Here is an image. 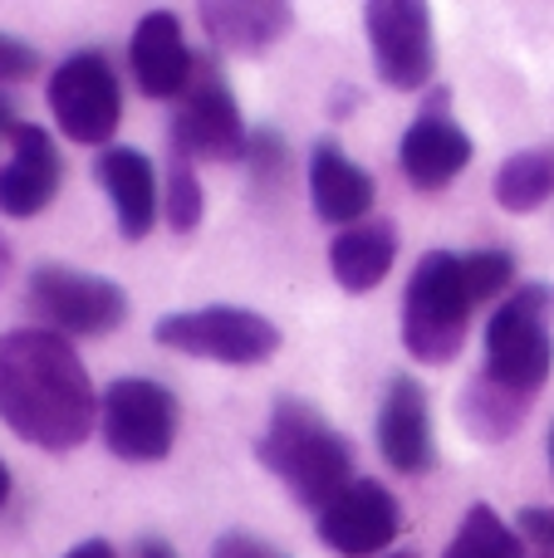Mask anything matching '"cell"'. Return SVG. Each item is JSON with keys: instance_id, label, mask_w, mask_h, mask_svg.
<instances>
[{"instance_id": "1", "label": "cell", "mask_w": 554, "mask_h": 558, "mask_svg": "<svg viewBox=\"0 0 554 558\" xmlns=\"http://www.w3.org/2000/svg\"><path fill=\"white\" fill-rule=\"evenodd\" d=\"M0 422L39 451H74L98 426V392L69 338L49 328L0 333Z\"/></svg>"}, {"instance_id": "2", "label": "cell", "mask_w": 554, "mask_h": 558, "mask_svg": "<svg viewBox=\"0 0 554 558\" xmlns=\"http://www.w3.org/2000/svg\"><path fill=\"white\" fill-rule=\"evenodd\" d=\"M255 461L270 475H280L285 490L320 514L329 500H339L359 475H353V441L300 397H280L270 407L265 436L255 441Z\"/></svg>"}, {"instance_id": "3", "label": "cell", "mask_w": 554, "mask_h": 558, "mask_svg": "<svg viewBox=\"0 0 554 558\" xmlns=\"http://www.w3.org/2000/svg\"><path fill=\"white\" fill-rule=\"evenodd\" d=\"M471 308H477V299L461 275V255L427 251L408 279V294H402V348L427 367L451 363L467 343Z\"/></svg>"}, {"instance_id": "4", "label": "cell", "mask_w": 554, "mask_h": 558, "mask_svg": "<svg viewBox=\"0 0 554 558\" xmlns=\"http://www.w3.org/2000/svg\"><path fill=\"white\" fill-rule=\"evenodd\" d=\"M491 383L520 397H535L554 373V284H520L486 324Z\"/></svg>"}, {"instance_id": "5", "label": "cell", "mask_w": 554, "mask_h": 558, "mask_svg": "<svg viewBox=\"0 0 554 558\" xmlns=\"http://www.w3.org/2000/svg\"><path fill=\"white\" fill-rule=\"evenodd\" d=\"M153 338L162 348H172V353L221 367H255L280 353V328L265 314H255V308H236V304L177 308V314L157 318Z\"/></svg>"}, {"instance_id": "6", "label": "cell", "mask_w": 554, "mask_h": 558, "mask_svg": "<svg viewBox=\"0 0 554 558\" xmlns=\"http://www.w3.org/2000/svg\"><path fill=\"white\" fill-rule=\"evenodd\" d=\"M25 304L39 314V328L59 338H104L128 324V289L74 265H35Z\"/></svg>"}, {"instance_id": "7", "label": "cell", "mask_w": 554, "mask_h": 558, "mask_svg": "<svg viewBox=\"0 0 554 558\" xmlns=\"http://www.w3.org/2000/svg\"><path fill=\"white\" fill-rule=\"evenodd\" d=\"M182 407L153 377H118L98 397V432L104 446L128 465H157L172 456Z\"/></svg>"}, {"instance_id": "8", "label": "cell", "mask_w": 554, "mask_h": 558, "mask_svg": "<svg viewBox=\"0 0 554 558\" xmlns=\"http://www.w3.org/2000/svg\"><path fill=\"white\" fill-rule=\"evenodd\" d=\"M45 98L69 143L108 147V137L123 123V88H118V74L104 49H79V54L59 59V69L45 84Z\"/></svg>"}, {"instance_id": "9", "label": "cell", "mask_w": 554, "mask_h": 558, "mask_svg": "<svg viewBox=\"0 0 554 558\" xmlns=\"http://www.w3.org/2000/svg\"><path fill=\"white\" fill-rule=\"evenodd\" d=\"M373 69L388 88L418 94L437 74V39H432V10L422 0H373L363 5Z\"/></svg>"}, {"instance_id": "10", "label": "cell", "mask_w": 554, "mask_h": 558, "mask_svg": "<svg viewBox=\"0 0 554 558\" xmlns=\"http://www.w3.org/2000/svg\"><path fill=\"white\" fill-rule=\"evenodd\" d=\"M245 153H251V133H245L241 104L212 69L196 64L192 88L172 113V157H182V162H245Z\"/></svg>"}, {"instance_id": "11", "label": "cell", "mask_w": 554, "mask_h": 558, "mask_svg": "<svg viewBox=\"0 0 554 558\" xmlns=\"http://www.w3.org/2000/svg\"><path fill=\"white\" fill-rule=\"evenodd\" d=\"M320 539L344 558H383L402 534V510L383 481H353L339 500H329L320 514Z\"/></svg>"}, {"instance_id": "12", "label": "cell", "mask_w": 554, "mask_h": 558, "mask_svg": "<svg viewBox=\"0 0 554 558\" xmlns=\"http://www.w3.org/2000/svg\"><path fill=\"white\" fill-rule=\"evenodd\" d=\"M128 69L147 98H182L196 78V54L182 35L177 10H147L128 39Z\"/></svg>"}, {"instance_id": "13", "label": "cell", "mask_w": 554, "mask_h": 558, "mask_svg": "<svg viewBox=\"0 0 554 558\" xmlns=\"http://www.w3.org/2000/svg\"><path fill=\"white\" fill-rule=\"evenodd\" d=\"M378 451L398 475H427L437 465L432 412L418 377L408 373L388 377V392H383V407H378Z\"/></svg>"}, {"instance_id": "14", "label": "cell", "mask_w": 554, "mask_h": 558, "mask_svg": "<svg viewBox=\"0 0 554 558\" xmlns=\"http://www.w3.org/2000/svg\"><path fill=\"white\" fill-rule=\"evenodd\" d=\"M442 104H447V98H437V108L432 104L422 108V118L398 143V167L418 192H442V186L457 182V177L471 167V157H477L471 137L451 123V113Z\"/></svg>"}, {"instance_id": "15", "label": "cell", "mask_w": 554, "mask_h": 558, "mask_svg": "<svg viewBox=\"0 0 554 558\" xmlns=\"http://www.w3.org/2000/svg\"><path fill=\"white\" fill-rule=\"evenodd\" d=\"M59 182H64V162L55 153V137L35 123H20L10 137V162L0 167V216L29 221V216L49 211Z\"/></svg>"}, {"instance_id": "16", "label": "cell", "mask_w": 554, "mask_h": 558, "mask_svg": "<svg viewBox=\"0 0 554 558\" xmlns=\"http://www.w3.org/2000/svg\"><path fill=\"white\" fill-rule=\"evenodd\" d=\"M94 172H98V186L108 192V206L118 216L123 241H143L157 226V211H162V202H157V172L147 162V153H137V147H104Z\"/></svg>"}, {"instance_id": "17", "label": "cell", "mask_w": 554, "mask_h": 558, "mask_svg": "<svg viewBox=\"0 0 554 558\" xmlns=\"http://www.w3.org/2000/svg\"><path fill=\"white\" fill-rule=\"evenodd\" d=\"M310 202L320 221L344 226V231L363 226V216L373 211V177L353 157H344L334 137H320L310 153Z\"/></svg>"}, {"instance_id": "18", "label": "cell", "mask_w": 554, "mask_h": 558, "mask_svg": "<svg viewBox=\"0 0 554 558\" xmlns=\"http://www.w3.org/2000/svg\"><path fill=\"white\" fill-rule=\"evenodd\" d=\"M196 15L212 45L226 54H265L294 25V5L285 0H206Z\"/></svg>"}, {"instance_id": "19", "label": "cell", "mask_w": 554, "mask_h": 558, "mask_svg": "<svg viewBox=\"0 0 554 558\" xmlns=\"http://www.w3.org/2000/svg\"><path fill=\"white\" fill-rule=\"evenodd\" d=\"M393 260H398V226L393 221L349 226L329 245V270L339 279L344 294H373L388 279Z\"/></svg>"}, {"instance_id": "20", "label": "cell", "mask_w": 554, "mask_h": 558, "mask_svg": "<svg viewBox=\"0 0 554 558\" xmlns=\"http://www.w3.org/2000/svg\"><path fill=\"white\" fill-rule=\"evenodd\" d=\"M526 412H530V397L491 383L486 373H477L467 383V392H461V426H467V436H477L486 446L510 441L520 432V422H526Z\"/></svg>"}, {"instance_id": "21", "label": "cell", "mask_w": 554, "mask_h": 558, "mask_svg": "<svg viewBox=\"0 0 554 558\" xmlns=\"http://www.w3.org/2000/svg\"><path fill=\"white\" fill-rule=\"evenodd\" d=\"M496 206L510 216H530L554 196V153L545 147H526V153H510L506 162L496 167Z\"/></svg>"}, {"instance_id": "22", "label": "cell", "mask_w": 554, "mask_h": 558, "mask_svg": "<svg viewBox=\"0 0 554 558\" xmlns=\"http://www.w3.org/2000/svg\"><path fill=\"white\" fill-rule=\"evenodd\" d=\"M442 558H526V539H520V530H510L491 505L477 500L461 514L457 534H451V544L442 549Z\"/></svg>"}, {"instance_id": "23", "label": "cell", "mask_w": 554, "mask_h": 558, "mask_svg": "<svg viewBox=\"0 0 554 558\" xmlns=\"http://www.w3.org/2000/svg\"><path fill=\"white\" fill-rule=\"evenodd\" d=\"M202 216H206V196H202V182H196V167L172 157L167 182H162V221L172 226L177 235H186L202 226Z\"/></svg>"}, {"instance_id": "24", "label": "cell", "mask_w": 554, "mask_h": 558, "mask_svg": "<svg viewBox=\"0 0 554 558\" xmlns=\"http://www.w3.org/2000/svg\"><path fill=\"white\" fill-rule=\"evenodd\" d=\"M461 275H467L471 299L486 304V299H496L501 289H510V279H516V255L510 251H471V255H461Z\"/></svg>"}, {"instance_id": "25", "label": "cell", "mask_w": 554, "mask_h": 558, "mask_svg": "<svg viewBox=\"0 0 554 558\" xmlns=\"http://www.w3.org/2000/svg\"><path fill=\"white\" fill-rule=\"evenodd\" d=\"M39 74V49L0 29V84H25Z\"/></svg>"}, {"instance_id": "26", "label": "cell", "mask_w": 554, "mask_h": 558, "mask_svg": "<svg viewBox=\"0 0 554 558\" xmlns=\"http://www.w3.org/2000/svg\"><path fill=\"white\" fill-rule=\"evenodd\" d=\"M245 162L255 167V177H261V182H265V177H285V167H290V157H285V137L280 133H255Z\"/></svg>"}, {"instance_id": "27", "label": "cell", "mask_w": 554, "mask_h": 558, "mask_svg": "<svg viewBox=\"0 0 554 558\" xmlns=\"http://www.w3.org/2000/svg\"><path fill=\"white\" fill-rule=\"evenodd\" d=\"M516 530H520V539H526V544H535L545 558H554V510H545V505H530V510H520Z\"/></svg>"}, {"instance_id": "28", "label": "cell", "mask_w": 554, "mask_h": 558, "mask_svg": "<svg viewBox=\"0 0 554 558\" xmlns=\"http://www.w3.org/2000/svg\"><path fill=\"white\" fill-rule=\"evenodd\" d=\"M212 558H290V554L275 549V544L261 539V534H221Z\"/></svg>"}, {"instance_id": "29", "label": "cell", "mask_w": 554, "mask_h": 558, "mask_svg": "<svg viewBox=\"0 0 554 558\" xmlns=\"http://www.w3.org/2000/svg\"><path fill=\"white\" fill-rule=\"evenodd\" d=\"M64 558H118V554H113V544L108 539H84V544H74Z\"/></svg>"}, {"instance_id": "30", "label": "cell", "mask_w": 554, "mask_h": 558, "mask_svg": "<svg viewBox=\"0 0 554 558\" xmlns=\"http://www.w3.org/2000/svg\"><path fill=\"white\" fill-rule=\"evenodd\" d=\"M15 128H20V118H15V104H10V98L0 94V143H10V137H15Z\"/></svg>"}, {"instance_id": "31", "label": "cell", "mask_w": 554, "mask_h": 558, "mask_svg": "<svg viewBox=\"0 0 554 558\" xmlns=\"http://www.w3.org/2000/svg\"><path fill=\"white\" fill-rule=\"evenodd\" d=\"M137 558H182V554H177L167 539H143L137 544Z\"/></svg>"}, {"instance_id": "32", "label": "cell", "mask_w": 554, "mask_h": 558, "mask_svg": "<svg viewBox=\"0 0 554 558\" xmlns=\"http://www.w3.org/2000/svg\"><path fill=\"white\" fill-rule=\"evenodd\" d=\"M10 270H15V251H10V241L0 235V284L10 279Z\"/></svg>"}, {"instance_id": "33", "label": "cell", "mask_w": 554, "mask_h": 558, "mask_svg": "<svg viewBox=\"0 0 554 558\" xmlns=\"http://www.w3.org/2000/svg\"><path fill=\"white\" fill-rule=\"evenodd\" d=\"M5 505H10V471H5V461H0V514H5Z\"/></svg>"}, {"instance_id": "34", "label": "cell", "mask_w": 554, "mask_h": 558, "mask_svg": "<svg viewBox=\"0 0 554 558\" xmlns=\"http://www.w3.org/2000/svg\"><path fill=\"white\" fill-rule=\"evenodd\" d=\"M545 451H550V465H554V422H550V436H545Z\"/></svg>"}, {"instance_id": "35", "label": "cell", "mask_w": 554, "mask_h": 558, "mask_svg": "<svg viewBox=\"0 0 554 558\" xmlns=\"http://www.w3.org/2000/svg\"><path fill=\"white\" fill-rule=\"evenodd\" d=\"M383 558H418V554H412V549H398V554H383Z\"/></svg>"}]
</instances>
